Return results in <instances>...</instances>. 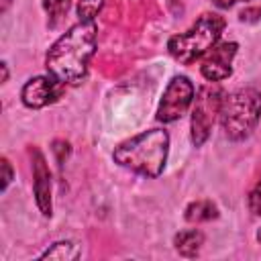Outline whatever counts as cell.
<instances>
[{
    "mask_svg": "<svg viewBox=\"0 0 261 261\" xmlns=\"http://www.w3.org/2000/svg\"><path fill=\"white\" fill-rule=\"evenodd\" d=\"M98 27L94 20H80L61 35L47 53V71L59 84H77L88 71V63L96 53Z\"/></svg>",
    "mask_w": 261,
    "mask_h": 261,
    "instance_id": "1",
    "label": "cell"
},
{
    "mask_svg": "<svg viewBox=\"0 0 261 261\" xmlns=\"http://www.w3.org/2000/svg\"><path fill=\"white\" fill-rule=\"evenodd\" d=\"M167 149H169V135L163 128H151L145 130L124 143H120L112 157L118 165L141 173L145 177H157L161 175L165 161H167Z\"/></svg>",
    "mask_w": 261,
    "mask_h": 261,
    "instance_id": "2",
    "label": "cell"
},
{
    "mask_svg": "<svg viewBox=\"0 0 261 261\" xmlns=\"http://www.w3.org/2000/svg\"><path fill=\"white\" fill-rule=\"evenodd\" d=\"M222 29H224V18L220 14L204 12L190 31L173 35L167 41V51L179 63H192L218 43Z\"/></svg>",
    "mask_w": 261,
    "mask_h": 261,
    "instance_id": "3",
    "label": "cell"
},
{
    "mask_svg": "<svg viewBox=\"0 0 261 261\" xmlns=\"http://www.w3.org/2000/svg\"><path fill=\"white\" fill-rule=\"evenodd\" d=\"M218 116L228 139L241 141L249 137L261 120V94L253 88H243L224 96Z\"/></svg>",
    "mask_w": 261,
    "mask_h": 261,
    "instance_id": "4",
    "label": "cell"
},
{
    "mask_svg": "<svg viewBox=\"0 0 261 261\" xmlns=\"http://www.w3.org/2000/svg\"><path fill=\"white\" fill-rule=\"evenodd\" d=\"M222 98H224V94L216 86L200 88V92L194 100V108H192V143L196 147L204 145V141L208 139L214 118L220 112Z\"/></svg>",
    "mask_w": 261,
    "mask_h": 261,
    "instance_id": "5",
    "label": "cell"
},
{
    "mask_svg": "<svg viewBox=\"0 0 261 261\" xmlns=\"http://www.w3.org/2000/svg\"><path fill=\"white\" fill-rule=\"evenodd\" d=\"M192 100H194V84L186 75H175L163 92V98L157 108V120L173 122L181 118V114L188 110Z\"/></svg>",
    "mask_w": 261,
    "mask_h": 261,
    "instance_id": "6",
    "label": "cell"
},
{
    "mask_svg": "<svg viewBox=\"0 0 261 261\" xmlns=\"http://www.w3.org/2000/svg\"><path fill=\"white\" fill-rule=\"evenodd\" d=\"M237 49L239 45L237 43H220V45H214L202 65H200V71L202 75L208 80V82H220V80H226L230 73H232V59L237 55Z\"/></svg>",
    "mask_w": 261,
    "mask_h": 261,
    "instance_id": "7",
    "label": "cell"
},
{
    "mask_svg": "<svg viewBox=\"0 0 261 261\" xmlns=\"http://www.w3.org/2000/svg\"><path fill=\"white\" fill-rule=\"evenodd\" d=\"M57 80L53 77H45V75H37L31 77L20 92V98L24 102V106L29 108H43L51 102H55L59 98V88H57Z\"/></svg>",
    "mask_w": 261,
    "mask_h": 261,
    "instance_id": "8",
    "label": "cell"
},
{
    "mask_svg": "<svg viewBox=\"0 0 261 261\" xmlns=\"http://www.w3.org/2000/svg\"><path fill=\"white\" fill-rule=\"evenodd\" d=\"M33 177H35V200L43 216H51V173L45 157L39 149H33Z\"/></svg>",
    "mask_w": 261,
    "mask_h": 261,
    "instance_id": "9",
    "label": "cell"
},
{
    "mask_svg": "<svg viewBox=\"0 0 261 261\" xmlns=\"http://www.w3.org/2000/svg\"><path fill=\"white\" fill-rule=\"evenodd\" d=\"M175 251L184 257H196L204 245V234L196 228H188V230H179L173 239Z\"/></svg>",
    "mask_w": 261,
    "mask_h": 261,
    "instance_id": "10",
    "label": "cell"
},
{
    "mask_svg": "<svg viewBox=\"0 0 261 261\" xmlns=\"http://www.w3.org/2000/svg\"><path fill=\"white\" fill-rule=\"evenodd\" d=\"M216 216H218V210L210 200H198L186 208V220L188 222H206V220H212Z\"/></svg>",
    "mask_w": 261,
    "mask_h": 261,
    "instance_id": "11",
    "label": "cell"
},
{
    "mask_svg": "<svg viewBox=\"0 0 261 261\" xmlns=\"http://www.w3.org/2000/svg\"><path fill=\"white\" fill-rule=\"evenodd\" d=\"M80 255V249L69 243V241H61V243H55L51 249H47L41 257L43 259H75Z\"/></svg>",
    "mask_w": 261,
    "mask_h": 261,
    "instance_id": "12",
    "label": "cell"
},
{
    "mask_svg": "<svg viewBox=\"0 0 261 261\" xmlns=\"http://www.w3.org/2000/svg\"><path fill=\"white\" fill-rule=\"evenodd\" d=\"M43 6L49 14V27H55L63 18V14L69 10L71 0H43Z\"/></svg>",
    "mask_w": 261,
    "mask_h": 261,
    "instance_id": "13",
    "label": "cell"
},
{
    "mask_svg": "<svg viewBox=\"0 0 261 261\" xmlns=\"http://www.w3.org/2000/svg\"><path fill=\"white\" fill-rule=\"evenodd\" d=\"M104 0H80L77 2V14L82 20H94L98 12L102 10Z\"/></svg>",
    "mask_w": 261,
    "mask_h": 261,
    "instance_id": "14",
    "label": "cell"
},
{
    "mask_svg": "<svg viewBox=\"0 0 261 261\" xmlns=\"http://www.w3.org/2000/svg\"><path fill=\"white\" fill-rule=\"evenodd\" d=\"M249 208L253 214L261 216V181L253 188V192L249 194Z\"/></svg>",
    "mask_w": 261,
    "mask_h": 261,
    "instance_id": "15",
    "label": "cell"
},
{
    "mask_svg": "<svg viewBox=\"0 0 261 261\" xmlns=\"http://www.w3.org/2000/svg\"><path fill=\"white\" fill-rule=\"evenodd\" d=\"M53 153L57 155V161L63 163L65 157L69 155V145H67L65 141H55V143H53Z\"/></svg>",
    "mask_w": 261,
    "mask_h": 261,
    "instance_id": "16",
    "label": "cell"
},
{
    "mask_svg": "<svg viewBox=\"0 0 261 261\" xmlns=\"http://www.w3.org/2000/svg\"><path fill=\"white\" fill-rule=\"evenodd\" d=\"M261 18V8H245L241 12V20L243 22H257Z\"/></svg>",
    "mask_w": 261,
    "mask_h": 261,
    "instance_id": "17",
    "label": "cell"
},
{
    "mask_svg": "<svg viewBox=\"0 0 261 261\" xmlns=\"http://www.w3.org/2000/svg\"><path fill=\"white\" fill-rule=\"evenodd\" d=\"M2 171H4V175H2V190H6L8 184L12 181V167H10V161L6 157H2Z\"/></svg>",
    "mask_w": 261,
    "mask_h": 261,
    "instance_id": "18",
    "label": "cell"
},
{
    "mask_svg": "<svg viewBox=\"0 0 261 261\" xmlns=\"http://www.w3.org/2000/svg\"><path fill=\"white\" fill-rule=\"evenodd\" d=\"M216 6H220V8H228V6H232V4H237V2H243V0H212Z\"/></svg>",
    "mask_w": 261,
    "mask_h": 261,
    "instance_id": "19",
    "label": "cell"
},
{
    "mask_svg": "<svg viewBox=\"0 0 261 261\" xmlns=\"http://www.w3.org/2000/svg\"><path fill=\"white\" fill-rule=\"evenodd\" d=\"M0 67H2V82H6L8 80V67H6V63H2Z\"/></svg>",
    "mask_w": 261,
    "mask_h": 261,
    "instance_id": "20",
    "label": "cell"
},
{
    "mask_svg": "<svg viewBox=\"0 0 261 261\" xmlns=\"http://www.w3.org/2000/svg\"><path fill=\"white\" fill-rule=\"evenodd\" d=\"M8 4H10V0H2V12L8 8Z\"/></svg>",
    "mask_w": 261,
    "mask_h": 261,
    "instance_id": "21",
    "label": "cell"
},
{
    "mask_svg": "<svg viewBox=\"0 0 261 261\" xmlns=\"http://www.w3.org/2000/svg\"><path fill=\"white\" fill-rule=\"evenodd\" d=\"M257 241H259V243H261V228H259V230H257Z\"/></svg>",
    "mask_w": 261,
    "mask_h": 261,
    "instance_id": "22",
    "label": "cell"
}]
</instances>
